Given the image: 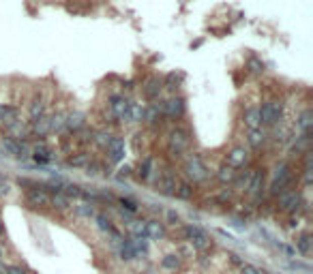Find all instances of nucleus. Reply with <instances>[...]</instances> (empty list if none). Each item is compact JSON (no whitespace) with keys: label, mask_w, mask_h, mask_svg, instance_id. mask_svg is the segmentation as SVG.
I'll use <instances>...</instances> for the list:
<instances>
[{"label":"nucleus","mask_w":313,"mask_h":274,"mask_svg":"<svg viewBox=\"0 0 313 274\" xmlns=\"http://www.w3.org/2000/svg\"><path fill=\"white\" fill-rule=\"evenodd\" d=\"M185 109H187V105H185L183 97H172V99H167V101L161 103V112H163V116L174 118V120L185 116Z\"/></svg>","instance_id":"nucleus-8"},{"label":"nucleus","mask_w":313,"mask_h":274,"mask_svg":"<svg viewBox=\"0 0 313 274\" xmlns=\"http://www.w3.org/2000/svg\"><path fill=\"white\" fill-rule=\"evenodd\" d=\"M32 159L37 163H41V165H48V163L54 159V154H52V150L46 144H39V146H34L32 148Z\"/></svg>","instance_id":"nucleus-17"},{"label":"nucleus","mask_w":313,"mask_h":274,"mask_svg":"<svg viewBox=\"0 0 313 274\" xmlns=\"http://www.w3.org/2000/svg\"><path fill=\"white\" fill-rule=\"evenodd\" d=\"M118 246H120V257L124 259V261H131V259H136V249H133V244H131V238H127V240H120L118 242Z\"/></svg>","instance_id":"nucleus-28"},{"label":"nucleus","mask_w":313,"mask_h":274,"mask_svg":"<svg viewBox=\"0 0 313 274\" xmlns=\"http://www.w3.org/2000/svg\"><path fill=\"white\" fill-rule=\"evenodd\" d=\"M50 206L58 212H65V210H69V197L65 193H54L50 197Z\"/></svg>","instance_id":"nucleus-24"},{"label":"nucleus","mask_w":313,"mask_h":274,"mask_svg":"<svg viewBox=\"0 0 313 274\" xmlns=\"http://www.w3.org/2000/svg\"><path fill=\"white\" fill-rule=\"evenodd\" d=\"M146 118V107L140 103H131V122H142Z\"/></svg>","instance_id":"nucleus-34"},{"label":"nucleus","mask_w":313,"mask_h":274,"mask_svg":"<svg viewBox=\"0 0 313 274\" xmlns=\"http://www.w3.org/2000/svg\"><path fill=\"white\" fill-rule=\"evenodd\" d=\"M161 90H163V81H161L159 77H150V79H146V84L142 86V93H144V97L148 99V101L159 99Z\"/></svg>","instance_id":"nucleus-14"},{"label":"nucleus","mask_w":313,"mask_h":274,"mask_svg":"<svg viewBox=\"0 0 313 274\" xmlns=\"http://www.w3.org/2000/svg\"><path fill=\"white\" fill-rule=\"evenodd\" d=\"M131 176V169L124 165V167H120V173H118V180H124V178H129Z\"/></svg>","instance_id":"nucleus-51"},{"label":"nucleus","mask_w":313,"mask_h":274,"mask_svg":"<svg viewBox=\"0 0 313 274\" xmlns=\"http://www.w3.org/2000/svg\"><path fill=\"white\" fill-rule=\"evenodd\" d=\"M86 126V116L82 112H71V114H65V129L73 131V133H79Z\"/></svg>","instance_id":"nucleus-13"},{"label":"nucleus","mask_w":313,"mask_h":274,"mask_svg":"<svg viewBox=\"0 0 313 274\" xmlns=\"http://www.w3.org/2000/svg\"><path fill=\"white\" fill-rule=\"evenodd\" d=\"M48 120H50V133L65 131V114H52Z\"/></svg>","instance_id":"nucleus-30"},{"label":"nucleus","mask_w":313,"mask_h":274,"mask_svg":"<svg viewBox=\"0 0 313 274\" xmlns=\"http://www.w3.org/2000/svg\"><path fill=\"white\" fill-rule=\"evenodd\" d=\"M165 221L169 225H178V223H181V214L174 212V210H167V212H165Z\"/></svg>","instance_id":"nucleus-44"},{"label":"nucleus","mask_w":313,"mask_h":274,"mask_svg":"<svg viewBox=\"0 0 313 274\" xmlns=\"http://www.w3.org/2000/svg\"><path fill=\"white\" fill-rule=\"evenodd\" d=\"M277 249H279V251L285 255V257H290V259H296V255H298L294 246H290V244H283V242H281V244H277Z\"/></svg>","instance_id":"nucleus-43"},{"label":"nucleus","mask_w":313,"mask_h":274,"mask_svg":"<svg viewBox=\"0 0 313 274\" xmlns=\"http://www.w3.org/2000/svg\"><path fill=\"white\" fill-rule=\"evenodd\" d=\"M247 67H249V71H251V73H255V75H260V73H264V62H262L260 58H249Z\"/></svg>","instance_id":"nucleus-41"},{"label":"nucleus","mask_w":313,"mask_h":274,"mask_svg":"<svg viewBox=\"0 0 313 274\" xmlns=\"http://www.w3.org/2000/svg\"><path fill=\"white\" fill-rule=\"evenodd\" d=\"M176 185H178V182H176L172 176H163L157 187H159V191H161V193H163V195H174Z\"/></svg>","instance_id":"nucleus-29"},{"label":"nucleus","mask_w":313,"mask_h":274,"mask_svg":"<svg viewBox=\"0 0 313 274\" xmlns=\"http://www.w3.org/2000/svg\"><path fill=\"white\" fill-rule=\"evenodd\" d=\"M112 140H114V135L110 133V131H97V133H93V144L97 146V148H107V146L112 144Z\"/></svg>","instance_id":"nucleus-23"},{"label":"nucleus","mask_w":313,"mask_h":274,"mask_svg":"<svg viewBox=\"0 0 313 274\" xmlns=\"http://www.w3.org/2000/svg\"><path fill=\"white\" fill-rule=\"evenodd\" d=\"M198 261H200V266H204V268H206V266H208V255H204V253H200V257H198Z\"/></svg>","instance_id":"nucleus-52"},{"label":"nucleus","mask_w":313,"mask_h":274,"mask_svg":"<svg viewBox=\"0 0 313 274\" xmlns=\"http://www.w3.org/2000/svg\"><path fill=\"white\" fill-rule=\"evenodd\" d=\"M302 204V195L300 191H283V193H279V199H277V208L285 210V212H296V210Z\"/></svg>","instance_id":"nucleus-7"},{"label":"nucleus","mask_w":313,"mask_h":274,"mask_svg":"<svg viewBox=\"0 0 313 274\" xmlns=\"http://www.w3.org/2000/svg\"><path fill=\"white\" fill-rule=\"evenodd\" d=\"M193 255H195V251H193L191 244H185L181 249V257H193Z\"/></svg>","instance_id":"nucleus-49"},{"label":"nucleus","mask_w":313,"mask_h":274,"mask_svg":"<svg viewBox=\"0 0 313 274\" xmlns=\"http://www.w3.org/2000/svg\"><path fill=\"white\" fill-rule=\"evenodd\" d=\"M183 238L193 246L195 253H206L212 246V240L208 238V234L204 232L200 225H185L183 227Z\"/></svg>","instance_id":"nucleus-1"},{"label":"nucleus","mask_w":313,"mask_h":274,"mask_svg":"<svg viewBox=\"0 0 313 274\" xmlns=\"http://www.w3.org/2000/svg\"><path fill=\"white\" fill-rule=\"evenodd\" d=\"M0 124H3V105H0Z\"/></svg>","instance_id":"nucleus-56"},{"label":"nucleus","mask_w":313,"mask_h":274,"mask_svg":"<svg viewBox=\"0 0 313 274\" xmlns=\"http://www.w3.org/2000/svg\"><path fill=\"white\" fill-rule=\"evenodd\" d=\"M298 129L302 133H309V129H311V112L309 109H305V112L298 116Z\"/></svg>","instance_id":"nucleus-37"},{"label":"nucleus","mask_w":313,"mask_h":274,"mask_svg":"<svg viewBox=\"0 0 313 274\" xmlns=\"http://www.w3.org/2000/svg\"><path fill=\"white\" fill-rule=\"evenodd\" d=\"M107 161L110 163H120L124 159V140L122 137H114L112 144L107 146Z\"/></svg>","instance_id":"nucleus-10"},{"label":"nucleus","mask_w":313,"mask_h":274,"mask_svg":"<svg viewBox=\"0 0 313 274\" xmlns=\"http://www.w3.org/2000/svg\"><path fill=\"white\" fill-rule=\"evenodd\" d=\"M283 114V103L279 99H268L260 107V126H275L281 120Z\"/></svg>","instance_id":"nucleus-2"},{"label":"nucleus","mask_w":313,"mask_h":274,"mask_svg":"<svg viewBox=\"0 0 313 274\" xmlns=\"http://www.w3.org/2000/svg\"><path fill=\"white\" fill-rule=\"evenodd\" d=\"M185 176L191 182H204L208 178V169L198 154H193V157H189L185 161Z\"/></svg>","instance_id":"nucleus-4"},{"label":"nucleus","mask_w":313,"mask_h":274,"mask_svg":"<svg viewBox=\"0 0 313 274\" xmlns=\"http://www.w3.org/2000/svg\"><path fill=\"white\" fill-rule=\"evenodd\" d=\"M9 193V185L7 182H0V195H7Z\"/></svg>","instance_id":"nucleus-53"},{"label":"nucleus","mask_w":313,"mask_h":274,"mask_svg":"<svg viewBox=\"0 0 313 274\" xmlns=\"http://www.w3.org/2000/svg\"><path fill=\"white\" fill-rule=\"evenodd\" d=\"M110 112L120 124L131 122V101L124 95H112L110 97Z\"/></svg>","instance_id":"nucleus-3"},{"label":"nucleus","mask_w":313,"mask_h":274,"mask_svg":"<svg viewBox=\"0 0 313 274\" xmlns=\"http://www.w3.org/2000/svg\"><path fill=\"white\" fill-rule=\"evenodd\" d=\"M249 180H251V171H240V173L236 171V178H234V182H232V185H234L240 191V189H247Z\"/></svg>","instance_id":"nucleus-35"},{"label":"nucleus","mask_w":313,"mask_h":274,"mask_svg":"<svg viewBox=\"0 0 313 274\" xmlns=\"http://www.w3.org/2000/svg\"><path fill=\"white\" fill-rule=\"evenodd\" d=\"M95 223H97V227H99L103 234H112L114 232V225H112V221L105 214H95Z\"/></svg>","instance_id":"nucleus-33"},{"label":"nucleus","mask_w":313,"mask_h":274,"mask_svg":"<svg viewBox=\"0 0 313 274\" xmlns=\"http://www.w3.org/2000/svg\"><path fill=\"white\" fill-rule=\"evenodd\" d=\"M240 270V274H268L266 270H262V268H257V266H253V263H243V266L238 268Z\"/></svg>","instance_id":"nucleus-42"},{"label":"nucleus","mask_w":313,"mask_h":274,"mask_svg":"<svg viewBox=\"0 0 313 274\" xmlns=\"http://www.w3.org/2000/svg\"><path fill=\"white\" fill-rule=\"evenodd\" d=\"M28 114L32 120H37V118H43L46 116V101H43V97H34L30 105H28Z\"/></svg>","instance_id":"nucleus-19"},{"label":"nucleus","mask_w":313,"mask_h":274,"mask_svg":"<svg viewBox=\"0 0 313 274\" xmlns=\"http://www.w3.org/2000/svg\"><path fill=\"white\" fill-rule=\"evenodd\" d=\"M26 204L30 208H46L50 206V197L46 193V187L39 185L37 189H30L28 193H26Z\"/></svg>","instance_id":"nucleus-9"},{"label":"nucleus","mask_w":313,"mask_h":274,"mask_svg":"<svg viewBox=\"0 0 313 274\" xmlns=\"http://www.w3.org/2000/svg\"><path fill=\"white\" fill-rule=\"evenodd\" d=\"M28 129H30V135H34V137H46L50 133V120H48V116L32 120Z\"/></svg>","instance_id":"nucleus-16"},{"label":"nucleus","mask_w":313,"mask_h":274,"mask_svg":"<svg viewBox=\"0 0 313 274\" xmlns=\"http://www.w3.org/2000/svg\"><path fill=\"white\" fill-rule=\"evenodd\" d=\"M161 268H163L165 272H176V270H181V255H178V253L165 255V257L161 259Z\"/></svg>","instance_id":"nucleus-20"},{"label":"nucleus","mask_w":313,"mask_h":274,"mask_svg":"<svg viewBox=\"0 0 313 274\" xmlns=\"http://www.w3.org/2000/svg\"><path fill=\"white\" fill-rule=\"evenodd\" d=\"M245 124L249 129H262L260 126V107H249L245 112Z\"/></svg>","instance_id":"nucleus-21"},{"label":"nucleus","mask_w":313,"mask_h":274,"mask_svg":"<svg viewBox=\"0 0 313 274\" xmlns=\"http://www.w3.org/2000/svg\"><path fill=\"white\" fill-rule=\"evenodd\" d=\"M129 232H131V238H146V223L144 221H131Z\"/></svg>","instance_id":"nucleus-32"},{"label":"nucleus","mask_w":313,"mask_h":274,"mask_svg":"<svg viewBox=\"0 0 313 274\" xmlns=\"http://www.w3.org/2000/svg\"><path fill=\"white\" fill-rule=\"evenodd\" d=\"M189 133L185 129H172L167 135V146H169V152L174 154V157H181V154L189 148Z\"/></svg>","instance_id":"nucleus-5"},{"label":"nucleus","mask_w":313,"mask_h":274,"mask_svg":"<svg viewBox=\"0 0 313 274\" xmlns=\"http://www.w3.org/2000/svg\"><path fill=\"white\" fill-rule=\"evenodd\" d=\"M228 259H230L232 266H236V268H240V266L245 263V259L240 257V255H236V253H230V255H228Z\"/></svg>","instance_id":"nucleus-47"},{"label":"nucleus","mask_w":313,"mask_h":274,"mask_svg":"<svg viewBox=\"0 0 313 274\" xmlns=\"http://www.w3.org/2000/svg\"><path fill=\"white\" fill-rule=\"evenodd\" d=\"M247 144L251 146V148H262V146L266 144V131L264 129H249Z\"/></svg>","instance_id":"nucleus-18"},{"label":"nucleus","mask_w":313,"mask_h":274,"mask_svg":"<svg viewBox=\"0 0 313 274\" xmlns=\"http://www.w3.org/2000/svg\"><path fill=\"white\" fill-rule=\"evenodd\" d=\"M99 171H101V165H99L97 161H91V163L86 165V173H88V176H97Z\"/></svg>","instance_id":"nucleus-45"},{"label":"nucleus","mask_w":313,"mask_h":274,"mask_svg":"<svg viewBox=\"0 0 313 274\" xmlns=\"http://www.w3.org/2000/svg\"><path fill=\"white\" fill-rule=\"evenodd\" d=\"M91 161L93 159H91V154H88V152H75L73 157L67 159V165H71V167H86Z\"/></svg>","instance_id":"nucleus-25"},{"label":"nucleus","mask_w":313,"mask_h":274,"mask_svg":"<svg viewBox=\"0 0 313 274\" xmlns=\"http://www.w3.org/2000/svg\"><path fill=\"white\" fill-rule=\"evenodd\" d=\"M167 88L169 90H176L178 88V77L174 75V73H172V75H167Z\"/></svg>","instance_id":"nucleus-50"},{"label":"nucleus","mask_w":313,"mask_h":274,"mask_svg":"<svg viewBox=\"0 0 313 274\" xmlns=\"http://www.w3.org/2000/svg\"><path fill=\"white\" fill-rule=\"evenodd\" d=\"M0 274H5V263H3V259H0Z\"/></svg>","instance_id":"nucleus-55"},{"label":"nucleus","mask_w":313,"mask_h":274,"mask_svg":"<svg viewBox=\"0 0 313 274\" xmlns=\"http://www.w3.org/2000/svg\"><path fill=\"white\" fill-rule=\"evenodd\" d=\"M247 193L255 197V199H260L262 193H264V171L260 169L257 173H251V180H249V185H247Z\"/></svg>","instance_id":"nucleus-12"},{"label":"nucleus","mask_w":313,"mask_h":274,"mask_svg":"<svg viewBox=\"0 0 313 274\" xmlns=\"http://www.w3.org/2000/svg\"><path fill=\"white\" fill-rule=\"evenodd\" d=\"M165 225L159 223L157 218H153V221L146 223V238H153V240H163L165 238Z\"/></svg>","instance_id":"nucleus-15"},{"label":"nucleus","mask_w":313,"mask_h":274,"mask_svg":"<svg viewBox=\"0 0 313 274\" xmlns=\"http://www.w3.org/2000/svg\"><path fill=\"white\" fill-rule=\"evenodd\" d=\"M174 195L178 199H183V202H189V199H193V187L189 185V182H181V185H176Z\"/></svg>","instance_id":"nucleus-27"},{"label":"nucleus","mask_w":313,"mask_h":274,"mask_svg":"<svg viewBox=\"0 0 313 274\" xmlns=\"http://www.w3.org/2000/svg\"><path fill=\"white\" fill-rule=\"evenodd\" d=\"M247 150L243 148V146H236V148H232L228 152V159H226V165H230L232 169H238V167H243L245 163H247Z\"/></svg>","instance_id":"nucleus-11"},{"label":"nucleus","mask_w":313,"mask_h":274,"mask_svg":"<svg viewBox=\"0 0 313 274\" xmlns=\"http://www.w3.org/2000/svg\"><path fill=\"white\" fill-rule=\"evenodd\" d=\"M5 236V225H3V221H0V238Z\"/></svg>","instance_id":"nucleus-54"},{"label":"nucleus","mask_w":313,"mask_h":274,"mask_svg":"<svg viewBox=\"0 0 313 274\" xmlns=\"http://www.w3.org/2000/svg\"><path fill=\"white\" fill-rule=\"evenodd\" d=\"M294 249H296V253L307 257V255L311 253V236L309 234H300L296 238V246H294Z\"/></svg>","instance_id":"nucleus-26"},{"label":"nucleus","mask_w":313,"mask_h":274,"mask_svg":"<svg viewBox=\"0 0 313 274\" xmlns=\"http://www.w3.org/2000/svg\"><path fill=\"white\" fill-rule=\"evenodd\" d=\"M161 114H163V112H161V105H153V107H150L148 112H146V118H144V120H148V124H157L159 118H161Z\"/></svg>","instance_id":"nucleus-38"},{"label":"nucleus","mask_w":313,"mask_h":274,"mask_svg":"<svg viewBox=\"0 0 313 274\" xmlns=\"http://www.w3.org/2000/svg\"><path fill=\"white\" fill-rule=\"evenodd\" d=\"M150 171H153V161L150 159H144L140 163V167H138V178L140 180H146L150 176Z\"/></svg>","instance_id":"nucleus-36"},{"label":"nucleus","mask_w":313,"mask_h":274,"mask_svg":"<svg viewBox=\"0 0 313 274\" xmlns=\"http://www.w3.org/2000/svg\"><path fill=\"white\" fill-rule=\"evenodd\" d=\"M118 204L122 206L124 214H136L140 210V204L136 202V199H131V197H118Z\"/></svg>","instance_id":"nucleus-31"},{"label":"nucleus","mask_w":313,"mask_h":274,"mask_svg":"<svg viewBox=\"0 0 313 274\" xmlns=\"http://www.w3.org/2000/svg\"><path fill=\"white\" fill-rule=\"evenodd\" d=\"M0 259H3V249H0Z\"/></svg>","instance_id":"nucleus-57"},{"label":"nucleus","mask_w":313,"mask_h":274,"mask_svg":"<svg viewBox=\"0 0 313 274\" xmlns=\"http://www.w3.org/2000/svg\"><path fill=\"white\" fill-rule=\"evenodd\" d=\"M67 197H84V189L79 187V185H65V191H62Z\"/></svg>","instance_id":"nucleus-40"},{"label":"nucleus","mask_w":313,"mask_h":274,"mask_svg":"<svg viewBox=\"0 0 313 274\" xmlns=\"http://www.w3.org/2000/svg\"><path fill=\"white\" fill-rule=\"evenodd\" d=\"M73 210H75V214H77V216H82V218H91V216H95V210H93L91 204H77Z\"/></svg>","instance_id":"nucleus-39"},{"label":"nucleus","mask_w":313,"mask_h":274,"mask_svg":"<svg viewBox=\"0 0 313 274\" xmlns=\"http://www.w3.org/2000/svg\"><path fill=\"white\" fill-rule=\"evenodd\" d=\"M214 202H217V204H230L232 202V195L228 193V191H223V193H219L217 197H214Z\"/></svg>","instance_id":"nucleus-48"},{"label":"nucleus","mask_w":313,"mask_h":274,"mask_svg":"<svg viewBox=\"0 0 313 274\" xmlns=\"http://www.w3.org/2000/svg\"><path fill=\"white\" fill-rule=\"evenodd\" d=\"M234 178H236V169H232L230 165H226V163L217 169V180L221 182V185H232Z\"/></svg>","instance_id":"nucleus-22"},{"label":"nucleus","mask_w":313,"mask_h":274,"mask_svg":"<svg viewBox=\"0 0 313 274\" xmlns=\"http://www.w3.org/2000/svg\"><path fill=\"white\" fill-rule=\"evenodd\" d=\"M5 274H26V270L17 263H11V266H5Z\"/></svg>","instance_id":"nucleus-46"},{"label":"nucleus","mask_w":313,"mask_h":274,"mask_svg":"<svg viewBox=\"0 0 313 274\" xmlns=\"http://www.w3.org/2000/svg\"><path fill=\"white\" fill-rule=\"evenodd\" d=\"M290 182H292V171H290V167L285 165V163H281V165L275 169V176H273V182H271V195L283 193Z\"/></svg>","instance_id":"nucleus-6"}]
</instances>
